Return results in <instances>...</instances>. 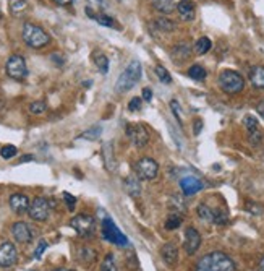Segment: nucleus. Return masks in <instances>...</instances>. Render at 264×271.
<instances>
[{
    "label": "nucleus",
    "instance_id": "nucleus-1",
    "mask_svg": "<svg viewBox=\"0 0 264 271\" xmlns=\"http://www.w3.org/2000/svg\"><path fill=\"white\" fill-rule=\"evenodd\" d=\"M194 271H237V265L227 253L211 252L199 258Z\"/></svg>",
    "mask_w": 264,
    "mask_h": 271
},
{
    "label": "nucleus",
    "instance_id": "nucleus-20",
    "mask_svg": "<svg viewBox=\"0 0 264 271\" xmlns=\"http://www.w3.org/2000/svg\"><path fill=\"white\" fill-rule=\"evenodd\" d=\"M249 81L258 89H264V65H254L249 70Z\"/></svg>",
    "mask_w": 264,
    "mask_h": 271
},
{
    "label": "nucleus",
    "instance_id": "nucleus-9",
    "mask_svg": "<svg viewBox=\"0 0 264 271\" xmlns=\"http://www.w3.org/2000/svg\"><path fill=\"white\" fill-rule=\"evenodd\" d=\"M28 216L34 221H39V222L46 221L49 216H51V201L43 197L34 198L30 205V210H28Z\"/></svg>",
    "mask_w": 264,
    "mask_h": 271
},
{
    "label": "nucleus",
    "instance_id": "nucleus-23",
    "mask_svg": "<svg viewBox=\"0 0 264 271\" xmlns=\"http://www.w3.org/2000/svg\"><path fill=\"white\" fill-rule=\"evenodd\" d=\"M211 47H212L211 39L203 36V38H199L196 41V44H194V51H196V54H199V55H204V54H207L211 51Z\"/></svg>",
    "mask_w": 264,
    "mask_h": 271
},
{
    "label": "nucleus",
    "instance_id": "nucleus-2",
    "mask_svg": "<svg viewBox=\"0 0 264 271\" xmlns=\"http://www.w3.org/2000/svg\"><path fill=\"white\" fill-rule=\"evenodd\" d=\"M143 75V67L140 60H131L128 67L120 73L119 80L115 83V91L117 93H127L130 89H133L138 81L141 80Z\"/></svg>",
    "mask_w": 264,
    "mask_h": 271
},
{
    "label": "nucleus",
    "instance_id": "nucleus-13",
    "mask_svg": "<svg viewBox=\"0 0 264 271\" xmlns=\"http://www.w3.org/2000/svg\"><path fill=\"white\" fill-rule=\"evenodd\" d=\"M243 123H245V128L249 135V142H251L254 147L262 142V130L259 128L258 119L254 115H245L243 117Z\"/></svg>",
    "mask_w": 264,
    "mask_h": 271
},
{
    "label": "nucleus",
    "instance_id": "nucleus-17",
    "mask_svg": "<svg viewBox=\"0 0 264 271\" xmlns=\"http://www.w3.org/2000/svg\"><path fill=\"white\" fill-rule=\"evenodd\" d=\"M161 256H162V260L165 261V265L173 268L177 265V261H178V248L177 245H173V244H165L161 250Z\"/></svg>",
    "mask_w": 264,
    "mask_h": 271
},
{
    "label": "nucleus",
    "instance_id": "nucleus-47",
    "mask_svg": "<svg viewBox=\"0 0 264 271\" xmlns=\"http://www.w3.org/2000/svg\"><path fill=\"white\" fill-rule=\"evenodd\" d=\"M246 210H248V211H251L253 214H259V213H261V208L253 206V205H248V206H246Z\"/></svg>",
    "mask_w": 264,
    "mask_h": 271
},
{
    "label": "nucleus",
    "instance_id": "nucleus-29",
    "mask_svg": "<svg viewBox=\"0 0 264 271\" xmlns=\"http://www.w3.org/2000/svg\"><path fill=\"white\" fill-rule=\"evenodd\" d=\"M156 26L164 33H170L175 30V25H173L169 18H156Z\"/></svg>",
    "mask_w": 264,
    "mask_h": 271
},
{
    "label": "nucleus",
    "instance_id": "nucleus-10",
    "mask_svg": "<svg viewBox=\"0 0 264 271\" xmlns=\"http://www.w3.org/2000/svg\"><path fill=\"white\" fill-rule=\"evenodd\" d=\"M127 135L130 142L135 145L136 148H143L149 142V131L143 123H128L127 125Z\"/></svg>",
    "mask_w": 264,
    "mask_h": 271
},
{
    "label": "nucleus",
    "instance_id": "nucleus-51",
    "mask_svg": "<svg viewBox=\"0 0 264 271\" xmlns=\"http://www.w3.org/2000/svg\"><path fill=\"white\" fill-rule=\"evenodd\" d=\"M54 271H73V269H68V268H57V269H54Z\"/></svg>",
    "mask_w": 264,
    "mask_h": 271
},
{
    "label": "nucleus",
    "instance_id": "nucleus-42",
    "mask_svg": "<svg viewBox=\"0 0 264 271\" xmlns=\"http://www.w3.org/2000/svg\"><path fill=\"white\" fill-rule=\"evenodd\" d=\"M141 98H131V101L128 102V110H131V112H136V110L141 109Z\"/></svg>",
    "mask_w": 264,
    "mask_h": 271
},
{
    "label": "nucleus",
    "instance_id": "nucleus-50",
    "mask_svg": "<svg viewBox=\"0 0 264 271\" xmlns=\"http://www.w3.org/2000/svg\"><path fill=\"white\" fill-rule=\"evenodd\" d=\"M259 271H264V256H262L261 261H259Z\"/></svg>",
    "mask_w": 264,
    "mask_h": 271
},
{
    "label": "nucleus",
    "instance_id": "nucleus-24",
    "mask_svg": "<svg viewBox=\"0 0 264 271\" xmlns=\"http://www.w3.org/2000/svg\"><path fill=\"white\" fill-rule=\"evenodd\" d=\"M152 5L157 12L165 13V15L173 12V0H152Z\"/></svg>",
    "mask_w": 264,
    "mask_h": 271
},
{
    "label": "nucleus",
    "instance_id": "nucleus-15",
    "mask_svg": "<svg viewBox=\"0 0 264 271\" xmlns=\"http://www.w3.org/2000/svg\"><path fill=\"white\" fill-rule=\"evenodd\" d=\"M201 245V235L194 227H186L185 231V250L188 255L196 253V250Z\"/></svg>",
    "mask_w": 264,
    "mask_h": 271
},
{
    "label": "nucleus",
    "instance_id": "nucleus-54",
    "mask_svg": "<svg viewBox=\"0 0 264 271\" xmlns=\"http://www.w3.org/2000/svg\"><path fill=\"white\" fill-rule=\"evenodd\" d=\"M262 158H264V155H262Z\"/></svg>",
    "mask_w": 264,
    "mask_h": 271
},
{
    "label": "nucleus",
    "instance_id": "nucleus-35",
    "mask_svg": "<svg viewBox=\"0 0 264 271\" xmlns=\"http://www.w3.org/2000/svg\"><path fill=\"white\" fill-rule=\"evenodd\" d=\"M46 102L44 101H36V102H31V106H30V112L34 114V115H41V114H44L46 112Z\"/></svg>",
    "mask_w": 264,
    "mask_h": 271
},
{
    "label": "nucleus",
    "instance_id": "nucleus-39",
    "mask_svg": "<svg viewBox=\"0 0 264 271\" xmlns=\"http://www.w3.org/2000/svg\"><path fill=\"white\" fill-rule=\"evenodd\" d=\"M107 7V0H88V9H91L93 12L97 10V12H104Z\"/></svg>",
    "mask_w": 264,
    "mask_h": 271
},
{
    "label": "nucleus",
    "instance_id": "nucleus-53",
    "mask_svg": "<svg viewBox=\"0 0 264 271\" xmlns=\"http://www.w3.org/2000/svg\"><path fill=\"white\" fill-rule=\"evenodd\" d=\"M30 271H34V269H30Z\"/></svg>",
    "mask_w": 264,
    "mask_h": 271
},
{
    "label": "nucleus",
    "instance_id": "nucleus-14",
    "mask_svg": "<svg viewBox=\"0 0 264 271\" xmlns=\"http://www.w3.org/2000/svg\"><path fill=\"white\" fill-rule=\"evenodd\" d=\"M180 189L185 193L186 197L196 195V193L203 189V182L196 176H186L183 179H180Z\"/></svg>",
    "mask_w": 264,
    "mask_h": 271
},
{
    "label": "nucleus",
    "instance_id": "nucleus-8",
    "mask_svg": "<svg viewBox=\"0 0 264 271\" xmlns=\"http://www.w3.org/2000/svg\"><path fill=\"white\" fill-rule=\"evenodd\" d=\"M135 172L140 180H152L159 174V164L152 158H141L135 164Z\"/></svg>",
    "mask_w": 264,
    "mask_h": 271
},
{
    "label": "nucleus",
    "instance_id": "nucleus-43",
    "mask_svg": "<svg viewBox=\"0 0 264 271\" xmlns=\"http://www.w3.org/2000/svg\"><path fill=\"white\" fill-rule=\"evenodd\" d=\"M170 107H172V110H173V114H175V117L178 119V122L182 123V117H180V106H178V102L173 99V101H170Z\"/></svg>",
    "mask_w": 264,
    "mask_h": 271
},
{
    "label": "nucleus",
    "instance_id": "nucleus-45",
    "mask_svg": "<svg viewBox=\"0 0 264 271\" xmlns=\"http://www.w3.org/2000/svg\"><path fill=\"white\" fill-rule=\"evenodd\" d=\"M201 128H203V122L196 120V122H194V127H193V133H194V135H199Z\"/></svg>",
    "mask_w": 264,
    "mask_h": 271
},
{
    "label": "nucleus",
    "instance_id": "nucleus-30",
    "mask_svg": "<svg viewBox=\"0 0 264 271\" xmlns=\"http://www.w3.org/2000/svg\"><path fill=\"white\" fill-rule=\"evenodd\" d=\"M101 271H119L115 266V258L112 253L106 255V258H104L102 265H101Z\"/></svg>",
    "mask_w": 264,
    "mask_h": 271
},
{
    "label": "nucleus",
    "instance_id": "nucleus-46",
    "mask_svg": "<svg viewBox=\"0 0 264 271\" xmlns=\"http://www.w3.org/2000/svg\"><path fill=\"white\" fill-rule=\"evenodd\" d=\"M57 5H62V7H68V5H72L75 0H54Z\"/></svg>",
    "mask_w": 264,
    "mask_h": 271
},
{
    "label": "nucleus",
    "instance_id": "nucleus-3",
    "mask_svg": "<svg viewBox=\"0 0 264 271\" xmlns=\"http://www.w3.org/2000/svg\"><path fill=\"white\" fill-rule=\"evenodd\" d=\"M22 36L26 46L33 47V49H43L49 43H51V36L44 31V28H41L39 25H34L26 22L23 25Z\"/></svg>",
    "mask_w": 264,
    "mask_h": 271
},
{
    "label": "nucleus",
    "instance_id": "nucleus-40",
    "mask_svg": "<svg viewBox=\"0 0 264 271\" xmlns=\"http://www.w3.org/2000/svg\"><path fill=\"white\" fill-rule=\"evenodd\" d=\"M64 200H65V205H67L68 210L73 211L75 206H76V198L73 195H70L68 192H64Z\"/></svg>",
    "mask_w": 264,
    "mask_h": 271
},
{
    "label": "nucleus",
    "instance_id": "nucleus-27",
    "mask_svg": "<svg viewBox=\"0 0 264 271\" xmlns=\"http://www.w3.org/2000/svg\"><path fill=\"white\" fill-rule=\"evenodd\" d=\"M94 64H96L97 68H99V72H101L102 75H106V73L109 72V59H107L104 54L94 55Z\"/></svg>",
    "mask_w": 264,
    "mask_h": 271
},
{
    "label": "nucleus",
    "instance_id": "nucleus-5",
    "mask_svg": "<svg viewBox=\"0 0 264 271\" xmlns=\"http://www.w3.org/2000/svg\"><path fill=\"white\" fill-rule=\"evenodd\" d=\"M102 237L106 239L107 242H112V244L119 245V247H125L128 245V239L127 235L122 234V231L119 227H117V224L112 221V218L106 216L102 219Z\"/></svg>",
    "mask_w": 264,
    "mask_h": 271
},
{
    "label": "nucleus",
    "instance_id": "nucleus-6",
    "mask_svg": "<svg viewBox=\"0 0 264 271\" xmlns=\"http://www.w3.org/2000/svg\"><path fill=\"white\" fill-rule=\"evenodd\" d=\"M70 226L75 229V232L80 235V237H91L96 231V221L93 216L89 214H76V216L72 218Z\"/></svg>",
    "mask_w": 264,
    "mask_h": 271
},
{
    "label": "nucleus",
    "instance_id": "nucleus-34",
    "mask_svg": "<svg viewBox=\"0 0 264 271\" xmlns=\"http://www.w3.org/2000/svg\"><path fill=\"white\" fill-rule=\"evenodd\" d=\"M172 55H173V57H178V59L183 60V59H186L190 55V47L186 44H178L175 49H173Z\"/></svg>",
    "mask_w": 264,
    "mask_h": 271
},
{
    "label": "nucleus",
    "instance_id": "nucleus-25",
    "mask_svg": "<svg viewBox=\"0 0 264 271\" xmlns=\"http://www.w3.org/2000/svg\"><path fill=\"white\" fill-rule=\"evenodd\" d=\"M182 221H183V218L180 216V213H170L167 221H165V229H167V231L178 229L180 226H182Z\"/></svg>",
    "mask_w": 264,
    "mask_h": 271
},
{
    "label": "nucleus",
    "instance_id": "nucleus-28",
    "mask_svg": "<svg viewBox=\"0 0 264 271\" xmlns=\"http://www.w3.org/2000/svg\"><path fill=\"white\" fill-rule=\"evenodd\" d=\"M188 76L193 80H196V81H201V80L206 78V70L201 65H193L188 68Z\"/></svg>",
    "mask_w": 264,
    "mask_h": 271
},
{
    "label": "nucleus",
    "instance_id": "nucleus-31",
    "mask_svg": "<svg viewBox=\"0 0 264 271\" xmlns=\"http://www.w3.org/2000/svg\"><path fill=\"white\" fill-rule=\"evenodd\" d=\"M154 72H156V75H157V78L161 80L162 83H165V85H170V83H172V76H170V73L167 72V68H164L162 65H157Z\"/></svg>",
    "mask_w": 264,
    "mask_h": 271
},
{
    "label": "nucleus",
    "instance_id": "nucleus-11",
    "mask_svg": "<svg viewBox=\"0 0 264 271\" xmlns=\"http://www.w3.org/2000/svg\"><path fill=\"white\" fill-rule=\"evenodd\" d=\"M18 263V250L12 242L0 245V268H12Z\"/></svg>",
    "mask_w": 264,
    "mask_h": 271
},
{
    "label": "nucleus",
    "instance_id": "nucleus-7",
    "mask_svg": "<svg viewBox=\"0 0 264 271\" xmlns=\"http://www.w3.org/2000/svg\"><path fill=\"white\" fill-rule=\"evenodd\" d=\"M5 72L10 78L17 81H23L28 76V67H26L25 59L22 55H12L5 64Z\"/></svg>",
    "mask_w": 264,
    "mask_h": 271
},
{
    "label": "nucleus",
    "instance_id": "nucleus-12",
    "mask_svg": "<svg viewBox=\"0 0 264 271\" xmlns=\"http://www.w3.org/2000/svg\"><path fill=\"white\" fill-rule=\"evenodd\" d=\"M12 235L17 242H20V244H30L34 237V231L28 222L18 221L12 226Z\"/></svg>",
    "mask_w": 264,
    "mask_h": 271
},
{
    "label": "nucleus",
    "instance_id": "nucleus-4",
    "mask_svg": "<svg viewBox=\"0 0 264 271\" xmlns=\"http://www.w3.org/2000/svg\"><path fill=\"white\" fill-rule=\"evenodd\" d=\"M219 86L227 94H237L245 88V78L235 70H222L219 75Z\"/></svg>",
    "mask_w": 264,
    "mask_h": 271
},
{
    "label": "nucleus",
    "instance_id": "nucleus-18",
    "mask_svg": "<svg viewBox=\"0 0 264 271\" xmlns=\"http://www.w3.org/2000/svg\"><path fill=\"white\" fill-rule=\"evenodd\" d=\"M177 12L180 18L185 20V22H193L194 20V4L191 0H182V2H178Z\"/></svg>",
    "mask_w": 264,
    "mask_h": 271
},
{
    "label": "nucleus",
    "instance_id": "nucleus-52",
    "mask_svg": "<svg viewBox=\"0 0 264 271\" xmlns=\"http://www.w3.org/2000/svg\"><path fill=\"white\" fill-rule=\"evenodd\" d=\"M0 18H2V12H0Z\"/></svg>",
    "mask_w": 264,
    "mask_h": 271
},
{
    "label": "nucleus",
    "instance_id": "nucleus-16",
    "mask_svg": "<svg viewBox=\"0 0 264 271\" xmlns=\"http://www.w3.org/2000/svg\"><path fill=\"white\" fill-rule=\"evenodd\" d=\"M30 205H31V201L25 195V193H13V195L10 197V208L17 214L26 213L28 210H30Z\"/></svg>",
    "mask_w": 264,
    "mask_h": 271
},
{
    "label": "nucleus",
    "instance_id": "nucleus-36",
    "mask_svg": "<svg viewBox=\"0 0 264 271\" xmlns=\"http://www.w3.org/2000/svg\"><path fill=\"white\" fill-rule=\"evenodd\" d=\"M170 203L169 206L173 210V213H185V205H183V201L182 198H178V197H170Z\"/></svg>",
    "mask_w": 264,
    "mask_h": 271
},
{
    "label": "nucleus",
    "instance_id": "nucleus-48",
    "mask_svg": "<svg viewBox=\"0 0 264 271\" xmlns=\"http://www.w3.org/2000/svg\"><path fill=\"white\" fill-rule=\"evenodd\" d=\"M256 110H258V114L262 117V119H264V101L262 102H259L258 104V106H256Z\"/></svg>",
    "mask_w": 264,
    "mask_h": 271
},
{
    "label": "nucleus",
    "instance_id": "nucleus-38",
    "mask_svg": "<svg viewBox=\"0 0 264 271\" xmlns=\"http://www.w3.org/2000/svg\"><path fill=\"white\" fill-rule=\"evenodd\" d=\"M17 147H13V145H5V147L0 150V156L4 159H12L13 156H17Z\"/></svg>",
    "mask_w": 264,
    "mask_h": 271
},
{
    "label": "nucleus",
    "instance_id": "nucleus-22",
    "mask_svg": "<svg viewBox=\"0 0 264 271\" xmlns=\"http://www.w3.org/2000/svg\"><path fill=\"white\" fill-rule=\"evenodd\" d=\"M28 10H30V5H28L26 0H13L10 5V12L13 17H23Z\"/></svg>",
    "mask_w": 264,
    "mask_h": 271
},
{
    "label": "nucleus",
    "instance_id": "nucleus-32",
    "mask_svg": "<svg viewBox=\"0 0 264 271\" xmlns=\"http://www.w3.org/2000/svg\"><path fill=\"white\" fill-rule=\"evenodd\" d=\"M104 159H106V164H107V169L112 171L114 169V155H112V148H110V143L104 145Z\"/></svg>",
    "mask_w": 264,
    "mask_h": 271
},
{
    "label": "nucleus",
    "instance_id": "nucleus-21",
    "mask_svg": "<svg viewBox=\"0 0 264 271\" xmlns=\"http://www.w3.org/2000/svg\"><path fill=\"white\" fill-rule=\"evenodd\" d=\"M196 213H198V218L203 221V222H214V210H211L209 206L206 203H201L196 208Z\"/></svg>",
    "mask_w": 264,
    "mask_h": 271
},
{
    "label": "nucleus",
    "instance_id": "nucleus-49",
    "mask_svg": "<svg viewBox=\"0 0 264 271\" xmlns=\"http://www.w3.org/2000/svg\"><path fill=\"white\" fill-rule=\"evenodd\" d=\"M26 161H33V156L31 155H26V156H23L22 159H20V163H26Z\"/></svg>",
    "mask_w": 264,
    "mask_h": 271
},
{
    "label": "nucleus",
    "instance_id": "nucleus-41",
    "mask_svg": "<svg viewBox=\"0 0 264 271\" xmlns=\"http://www.w3.org/2000/svg\"><path fill=\"white\" fill-rule=\"evenodd\" d=\"M46 248H47V242H46V240H41V242H39V245H38V248L34 250V258H36V260H41V258H43V253L46 252Z\"/></svg>",
    "mask_w": 264,
    "mask_h": 271
},
{
    "label": "nucleus",
    "instance_id": "nucleus-26",
    "mask_svg": "<svg viewBox=\"0 0 264 271\" xmlns=\"http://www.w3.org/2000/svg\"><path fill=\"white\" fill-rule=\"evenodd\" d=\"M93 20H96L97 23L102 25V26H109V28H117V23L115 20L112 17H107L104 15V13H94V15L91 17Z\"/></svg>",
    "mask_w": 264,
    "mask_h": 271
},
{
    "label": "nucleus",
    "instance_id": "nucleus-19",
    "mask_svg": "<svg viewBox=\"0 0 264 271\" xmlns=\"http://www.w3.org/2000/svg\"><path fill=\"white\" fill-rule=\"evenodd\" d=\"M123 185H125V192H127L131 198H138L141 195V184H140V179L136 176L127 177Z\"/></svg>",
    "mask_w": 264,
    "mask_h": 271
},
{
    "label": "nucleus",
    "instance_id": "nucleus-37",
    "mask_svg": "<svg viewBox=\"0 0 264 271\" xmlns=\"http://www.w3.org/2000/svg\"><path fill=\"white\" fill-rule=\"evenodd\" d=\"M227 221H228V214L224 210H216V211H214V224L224 226V224H227Z\"/></svg>",
    "mask_w": 264,
    "mask_h": 271
},
{
    "label": "nucleus",
    "instance_id": "nucleus-44",
    "mask_svg": "<svg viewBox=\"0 0 264 271\" xmlns=\"http://www.w3.org/2000/svg\"><path fill=\"white\" fill-rule=\"evenodd\" d=\"M141 98H143L144 101L151 102V99H152V91H151L149 88H144V89H143V94H141Z\"/></svg>",
    "mask_w": 264,
    "mask_h": 271
},
{
    "label": "nucleus",
    "instance_id": "nucleus-33",
    "mask_svg": "<svg viewBox=\"0 0 264 271\" xmlns=\"http://www.w3.org/2000/svg\"><path fill=\"white\" fill-rule=\"evenodd\" d=\"M101 133H102V128L99 127V125H96V127L89 128V130H86V131H83L81 138H85V140H97Z\"/></svg>",
    "mask_w": 264,
    "mask_h": 271
}]
</instances>
